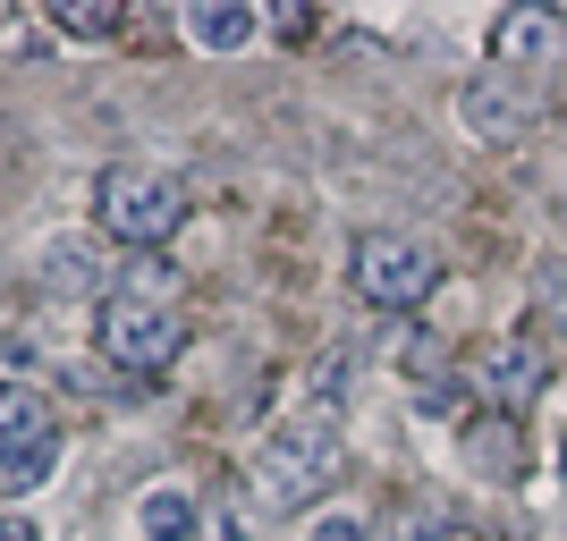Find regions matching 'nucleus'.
Wrapping results in <instances>:
<instances>
[{"mask_svg": "<svg viewBox=\"0 0 567 541\" xmlns=\"http://www.w3.org/2000/svg\"><path fill=\"white\" fill-rule=\"evenodd\" d=\"M457 457H466V474H483V482H499V491H508V482H525V466H534V448H525V424L517 415H474L466 431H457Z\"/></svg>", "mask_w": 567, "mask_h": 541, "instance_id": "7", "label": "nucleus"}, {"mask_svg": "<svg viewBox=\"0 0 567 541\" xmlns=\"http://www.w3.org/2000/svg\"><path fill=\"white\" fill-rule=\"evenodd\" d=\"M213 541H246V533H237V517H220V524H213Z\"/></svg>", "mask_w": 567, "mask_h": 541, "instance_id": "19", "label": "nucleus"}, {"mask_svg": "<svg viewBox=\"0 0 567 541\" xmlns=\"http://www.w3.org/2000/svg\"><path fill=\"white\" fill-rule=\"evenodd\" d=\"M43 440H60V431H51L43 389H25V381H0V457H25V448H43Z\"/></svg>", "mask_w": 567, "mask_h": 541, "instance_id": "9", "label": "nucleus"}, {"mask_svg": "<svg viewBox=\"0 0 567 541\" xmlns=\"http://www.w3.org/2000/svg\"><path fill=\"white\" fill-rule=\"evenodd\" d=\"M51 466H60V440L25 448V457H0V499H18V491H34V482H51Z\"/></svg>", "mask_w": 567, "mask_h": 541, "instance_id": "15", "label": "nucleus"}, {"mask_svg": "<svg viewBox=\"0 0 567 541\" xmlns=\"http://www.w3.org/2000/svg\"><path fill=\"white\" fill-rule=\"evenodd\" d=\"M51 25L76 34V43H102V34L127 25V9H118V0H51Z\"/></svg>", "mask_w": 567, "mask_h": 541, "instance_id": "11", "label": "nucleus"}, {"mask_svg": "<svg viewBox=\"0 0 567 541\" xmlns=\"http://www.w3.org/2000/svg\"><path fill=\"white\" fill-rule=\"evenodd\" d=\"M331 482H339V424L322 415V406L288 415V424L262 440L255 474H246V491H255L262 517H306Z\"/></svg>", "mask_w": 567, "mask_h": 541, "instance_id": "1", "label": "nucleus"}, {"mask_svg": "<svg viewBox=\"0 0 567 541\" xmlns=\"http://www.w3.org/2000/svg\"><path fill=\"white\" fill-rule=\"evenodd\" d=\"M348 280H355L364 305L415 313L432 288H441V262H432L424 237H406V229H364V237H355V254H348Z\"/></svg>", "mask_w": 567, "mask_h": 541, "instance_id": "3", "label": "nucleus"}, {"mask_svg": "<svg viewBox=\"0 0 567 541\" xmlns=\"http://www.w3.org/2000/svg\"><path fill=\"white\" fill-rule=\"evenodd\" d=\"M559 51H567V18H559V9L517 0V9H499V18H492V60L508 76H517V69H543V60H559Z\"/></svg>", "mask_w": 567, "mask_h": 541, "instance_id": "6", "label": "nucleus"}, {"mask_svg": "<svg viewBox=\"0 0 567 541\" xmlns=\"http://www.w3.org/2000/svg\"><path fill=\"white\" fill-rule=\"evenodd\" d=\"M0 541H43V533H34L25 517H0Z\"/></svg>", "mask_w": 567, "mask_h": 541, "instance_id": "17", "label": "nucleus"}, {"mask_svg": "<svg viewBox=\"0 0 567 541\" xmlns=\"http://www.w3.org/2000/svg\"><path fill=\"white\" fill-rule=\"evenodd\" d=\"M313 541H364V524H355V517H322V524H313Z\"/></svg>", "mask_w": 567, "mask_h": 541, "instance_id": "16", "label": "nucleus"}, {"mask_svg": "<svg viewBox=\"0 0 567 541\" xmlns=\"http://www.w3.org/2000/svg\"><path fill=\"white\" fill-rule=\"evenodd\" d=\"M94 220L127 246V254H162L169 237L187 229V187L169 169H136V162H111L94 178Z\"/></svg>", "mask_w": 567, "mask_h": 541, "instance_id": "2", "label": "nucleus"}, {"mask_svg": "<svg viewBox=\"0 0 567 541\" xmlns=\"http://www.w3.org/2000/svg\"><path fill=\"white\" fill-rule=\"evenodd\" d=\"M178 25H187V43H204V51H246L262 18H255V9H237V0H195Z\"/></svg>", "mask_w": 567, "mask_h": 541, "instance_id": "10", "label": "nucleus"}, {"mask_svg": "<svg viewBox=\"0 0 567 541\" xmlns=\"http://www.w3.org/2000/svg\"><path fill=\"white\" fill-rule=\"evenodd\" d=\"M118 296L169 305V296H178V262H162V254H136V262H127V288H118Z\"/></svg>", "mask_w": 567, "mask_h": 541, "instance_id": "14", "label": "nucleus"}, {"mask_svg": "<svg viewBox=\"0 0 567 541\" xmlns=\"http://www.w3.org/2000/svg\"><path fill=\"white\" fill-rule=\"evenodd\" d=\"M543 288H550V296L567 305V262H550V271H543Z\"/></svg>", "mask_w": 567, "mask_h": 541, "instance_id": "18", "label": "nucleus"}, {"mask_svg": "<svg viewBox=\"0 0 567 541\" xmlns=\"http://www.w3.org/2000/svg\"><path fill=\"white\" fill-rule=\"evenodd\" d=\"M43 288H51V296H76V288H94V246H76V237L43 246Z\"/></svg>", "mask_w": 567, "mask_h": 541, "instance_id": "12", "label": "nucleus"}, {"mask_svg": "<svg viewBox=\"0 0 567 541\" xmlns=\"http://www.w3.org/2000/svg\"><path fill=\"white\" fill-rule=\"evenodd\" d=\"M136 524H144V541H187L195 533V499L187 491H153L136 508Z\"/></svg>", "mask_w": 567, "mask_h": 541, "instance_id": "13", "label": "nucleus"}, {"mask_svg": "<svg viewBox=\"0 0 567 541\" xmlns=\"http://www.w3.org/2000/svg\"><path fill=\"white\" fill-rule=\"evenodd\" d=\"M543 381H550V355L534 347V330H517V339H499V347H492V406H499V415L534 406Z\"/></svg>", "mask_w": 567, "mask_h": 541, "instance_id": "8", "label": "nucleus"}, {"mask_svg": "<svg viewBox=\"0 0 567 541\" xmlns=\"http://www.w3.org/2000/svg\"><path fill=\"white\" fill-rule=\"evenodd\" d=\"M457 118H466V136H474V144H517V136H534L543 94H534L525 76H508V69H483V76H466Z\"/></svg>", "mask_w": 567, "mask_h": 541, "instance_id": "5", "label": "nucleus"}, {"mask_svg": "<svg viewBox=\"0 0 567 541\" xmlns=\"http://www.w3.org/2000/svg\"><path fill=\"white\" fill-rule=\"evenodd\" d=\"M94 339H102V355H111V364H127V373H162L169 355H178V339H187V322H178V305H144V296H102Z\"/></svg>", "mask_w": 567, "mask_h": 541, "instance_id": "4", "label": "nucleus"}, {"mask_svg": "<svg viewBox=\"0 0 567 541\" xmlns=\"http://www.w3.org/2000/svg\"><path fill=\"white\" fill-rule=\"evenodd\" d=\"M559 457H567V440H559Z\"/></svg>", "mask_w": 567, "mask_h": 541, "instance_id": "20", "label": "nucleus"}]
</instances>
